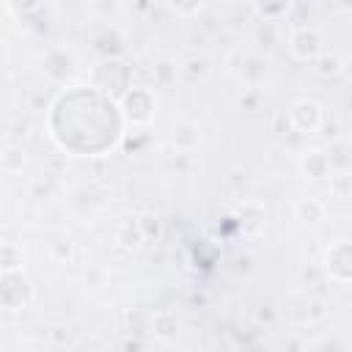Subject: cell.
I'll return each mask as SVG.
<instances>
[{
  "label": "cell",
  "mask_w": 352,
  "mask_h": 352,
  "mask_svg": "<svg viewBox=\"0 0 352 352\" xmlns=\"http://www.w3.org/2000/svg\"><path fill=\"white\" fill-rule=\"evenodd\" d=\"M322 264L333 280L352 283V239H336L333 245H327Z\"/></svg>",
  "instance_id": "7a4b0ae2"
},
{
  "label": "cell",
  "mask_w": 352,
  "mask_h": 352,
  "mask_svg": "<svg viewBox=\"0 0 352 352\" xmlns=\"http://www.w3.org/2000/svg\"><path fill=\"white\" fill-rule=\"evenodd\" d=\"M36 300V289L25 272H0V302L8 311L30 308Z\"/></svg>",
  "instance_id": "6da1fadb"
},
{
  "label": "cell",
  "mask_w": 352,
  "mask_h": 352,
  "mask_svg": "<svg viewBox=\"0 0 352 352\" xmlns=\"http://www.w3.org/2000/svg\"><path fill=\"white\" fill-rule=\"evenodd\" d=\"M234 214H236V223H239V231L245 234V236H258L264 228H267V209L258 204V201H242L236 209H234Z\"/></svg>",
  "instance_id": "8992f818"
},
{
  "label": "cell",
  "mask_w": 352,
  "mask_h": 352,
  "mask_svg": "<svg viewBox=\"0 0 352 352\" xmlns=\"http://www.w3.org/2000/svg\"><path fill=\"white\" fill-rule=\"evenodd\" d=\"M151 333H154L160 341H170V338L179 333V316H176L170 308H160V311L151 316Z\"/></svg>",
  "instance_id": "30bf717a"
},
{
  "label": "cell",
  "mask_w": 352,
  "mask_h": 352,
  "mask_svg": "<svg viewBox=\"0 0 352 352\" xmlns=\"http://www.w3.org/2000/svg\"><path fill=\"white\" fill-rule=\"evenodd\" d=\"M154 107L157 102L148 88H126V94H121V113L132 124H146L154 116Z\"/></svg>",
  "instance_id": "277c9868"
},
{
  "label": "cell",
  "mask_w": 352,
  "mask_h": 352,
  "mask_svg": "<svg viewBox=\"0 0 352 352\" xmlns=\"http://www.w3.org/2000/svg\"><path fill=\"white\" fill-rule=\"evenodd\" d=\"M162 352H179V349H173V346H165V349H162Z\"/></svg>",
  "instance_id": "d6986e66"
},
{
  "label": "cell",
  "mask_w": 352,
  "mask_h": 352,
  "mask_svg": "<svg viewBox=\"0 0 352 352\" xmlns=\"http://www.w3.org/2000/svg\"><path fill=\"white\" fill-rule=\"evenodd\" d=\"M170 146L176 151H195L201 146V126L195 121H179L170 129Z\"/></svg>",
  "instance_id": "52a82bcc"
},
{
  "label": "cell",
  "mask_w": 352,
  "mask_h": 352,
  "mask_svg": "<svg viewBox=\"0 0 352 352\" xmlns=\"http://www.w3.org/2000/svg\"><path fill=\"white\" fill-rule=\"evenodd\" d=\"M330 192L336 198L352 195V170H336V173H330Z\"/></svg>",
  "instance_id": "9a60e30c"
},
{
  "label": "cell",
  "mask_w": 352,
  "mask_h": 352,
  "mask_svg": "<svg viewBox=\"0 0 352 352\" xmlns=\"http://www.w3.org/2000/svg\"><path fill=\"white\" fill-rule=\"evenodd\" d=\"M324 204L319 201V198H314V195H308V198H300L297 204H294V217L300 220V223H305V226H316L319 220H324Z\"/></svg>",
  "instance_id": "8fae6325"
},
{
  "label": "cell",
  "mask_w": 352,
  "mask_h": 352,
  "mask_svg": "<svg viewBox=\"0 0 352 352\" xmlns=\"http://www.w3.org/2000/svg\"><path fill=\"white\" fill-rule=\"evenodd\" d=\"M151 74H154V82H157L160 88H170V85L176 82V77H179V63L170 60V58H162V60L154 63Z\"/></svg>",
  "instance_id": "5bb4252c"
},
{
  "label": "cell",
  "mask_w": 352,
  "mask_h": 352,
  "mask_svg": "<svg viewBox=\"0 0 352 352\" xmlns=\"http://www.w3.org/2000/svg\"><path fill=\"white\" fill-rule=\"evenodd\" d=\"M22 168H25V151H22V146L6 143L3 151H0V170L3 173H19Z\"/></svg>",
  "instance_id": "4fadbf2b"
},
{
  "label": "cell",
  "mask_w": 352,
  "mask_h": 352,
  "mask_svg": "<svg viewBox=\"0 0 352 352\" xmlns=\"http://www.w3.org/2000/svg\"><path fill=\"white\" fill-rule=\"evenodd\" d=\"M22 264H25V253L16 242L6 239L0 245V272H22Z\"/></svg>",
  "instance_id": "7c38bea8"
},
{
  "label": "cell",
  "mask_w": 352,
  "mask_h": 352,
  "mask_svg": "<svg viewBox=\"0 0 352 352\" xmlns=\"http://www.w3.org/2000/svg\"><path fill=\"white\" fill-rule=\"evenodd\" d=\"M140 228H143V236L151 239V236H160V220L154 214H143L140 217Z\"/></svg>",
  "instance_id": "e0dca14e"
},
{
  "label": "cell",
  "mask_w": 352,
  "mask_h": 352,
  "mask_svg": "<svg viewBox=\"0 0 352 352\" xmlns=\"http://www.w3.org/2000/svg\"><path fill=\"white\" fill-rule=\"evenodd\" d=\"M297 168H300V173H302L305 179H314V182L330 176V160H327V154L319 151V148L302 151L300 160H297Z\"/></svg>",
  "instance_id": "ba28073f"
},
{
  "label": "cell",
  "mask_w": 352,
  "mask_h": 352,
  "mask_svg": "<svg viewBox=\"0 0 352 352\" xmlns=\"http://www.w3.org/2000/svg\"><path fill=\"white\" fill-rule=\"evenodd\" d=\"M116 242L124 248V250H135L146 242L143 236V228H140V217H126L118 223V231H116Z\"/></svg>",
  "instance_id": "9c48e42d"
},
{
  "label": "cell",
  "mask_w": 352,
  "mask_h": 352,
  "mask_svg": "<svg viewBox=\"0 0 352 352\" xmlns=\"http://www.w3.org/2000/svg\"><path fill=\"white\" fill-rule=\"evenodd\" d=\"M256 11L264 14V16H278V14H286L289 6L286 3H280V6H256Z\"/></svg>",
  "instance_id": "ac0fdd59"
},
{
  "label": "cell",
  "mask_w": 352,
  "mask_h": 352,
  "mask_svg": "<svg viewBox=\"0 0 352 352\" xmlns=\"http://www.w3.org/2000/svg\"><path fill=\"white\" fill-rule=\"evenodd\" d=\"M289 124L297 132H302V135L316 132L322 126V104L314 102V99H308V96L294 99L292 107H289Z\"/></svg>",
  "instance_id": "5b68a950"
},
{
  "label": "cell",
  "mask_w": 352,
  "mask_h": 352,
  "mask_svg": "<svg viewBox=\"0 0 352 352\" xmlns=\"http://www.w3.org/2000/svg\"><path fill=\"white\" fill-rule=\"evenodd\" d=\"M314 63H316V72H319V74H338V72L344 69V60H341L338 55H324V52H322Z\"/></svg>",
  "instance_id": "2e32d148"
},
{
  "label": "cell",
  "mask_w": 352,
  "mask_h": 352,
  "mask_svg": "<svg viewBox=\"0 0 352 352\" xmlns=\"http://www.w3.org/2000/svg\"><path fill=\"white\" fill-rule=\"evenodd\" d=\"M322 30L314 25H294L289 33V50L297 60H316L322 55Z\"/></svg>",
  "instance_id": "3957f363"
}]
</instances>
